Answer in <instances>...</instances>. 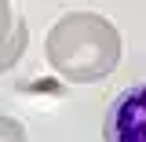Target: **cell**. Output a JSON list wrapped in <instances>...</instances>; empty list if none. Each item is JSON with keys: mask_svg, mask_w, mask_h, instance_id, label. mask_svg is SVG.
<instances>
[{"mask_svg": "<svg viewBox=\"0 0 146 142\" xmlns=\"http://www.w3.org/2000/svg\"><path fill=\"white\" fill-rule=\"evenodd\" d=\"M51 69L73 84H91L117 69L121 62V33L110 18L95 11H73L51 26L44 40Z\"/></svg>", "mask_w": 146, "mask_h": 142, "instance_id": "cell-1", "label": "cell"}, {"mask_svg": "<svg viewBox=\"0 0 146 142\" xmlns=\"http://www.w3.org/2000/svg\"><path fill=\"white\" fill-rule=\"evenodd\" d=\"M106 142H146V80L121 91L106 109Z\"/></svg>", "mask_w": 146, "mask_h": 142, "instance_id": "cell-2", "label": "cell"}, {"mask_svg": "<svg viewBox=\"0 0 146 142\" xmlns=\"http://www.w3.org/2000/svg\"><path fill=\"white\" fill-rule=\"evenodd\" d=\"M29 44V22L11 11V0H0V73H7Z\"/></svg>", "mask_w": 146, "mask_h": 142, "instance_id": "cell-3", "label": "cell"}, {"mask_svg": "<svg viewBox=\"0 0 146 142\" xmlns=\"http://www.w3.org/2000/svg\"><path fill=\"white\" fill-rule=\"evenodd\" d=\"M0 142H26V127L15 117H0Z\"/></svg>", "mask_w": 146, "mask_h": 142, "instance_id": "cell-4", "label": "cell"}]
</instances>
